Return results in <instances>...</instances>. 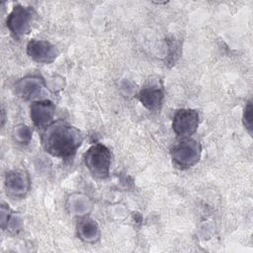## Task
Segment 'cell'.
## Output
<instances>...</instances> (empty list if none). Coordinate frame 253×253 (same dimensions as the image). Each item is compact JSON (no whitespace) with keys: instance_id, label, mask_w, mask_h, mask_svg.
Masks as SVG:
<instances>
[{"instance_id":"6da1fadb","label":"cell","mask_w":253,"mask_h":253,"mask_svg":"<svg viewBox=\"0 0 253 253\" xmlns=\"http://www.w3.org/2000/svg\"><path fill=\"white\" fill-rule=\"evenodd\" d=\"M41 139L42 147L50 155L69 158L81 146L83 134L76 126L57 120L42 130Z\"/></svg>"},{"instance_id":"7a4b0ae2","label":"cell","mask_w":253,"mask_h":253,"mask_svg":"<svg viewBox=\"0 0 253 253\" xmlns=\"http://www.w3.org/2000/svg\"><path fill=\"white\" fill-rule=\"evenodd\" d=\"M170 154L175 167L186 170L200 161L202 146L199 141L191 137H181L172 145Z\"/></svg>"},{"instance_id":"3957f363","label":"cell","mask_w":253,"mask_h":253,"mask_svg":"<svg viewBox=\"0 0 253 253\" xmlns=\"http://www.w3.org/2000/svg\"><path fill=\"white\" fill-rule=\"evenodd\" d=\"M84 162L89 172L95 178L105 179L110 173L112 163L111 151L102 143L93 144L85 152Z\"/></svg>"},{"instance_id":"277c9868","label":"cell","mask_w":253,"mask_h":253,"mask_svg":"<svg viewBox=\"0 0 253 253\" xmlns=\"http://www.w3.org/2000/svg\"><path fill=\"white\" fill-rule=\"evenodd\" d=\"M38 21V14L32 7L16 5L7 17V28L15 37L30 34Z\"/></svg>"},{"instance_id":"5b68a950","label":"cell","mask_w":253,"mask_h":253,"mask_svg":"<svg viewBox=\"0 0 253 253\" xmlns=\"http://www.w3.org/2000/svg\"><path fill=\"white\" fill-rule=\"evenodd\" d=\"M199 123L200 116L197 110L180 109L174 114L172 128L177 135L181 137H190L197 131Z\"/></svg>"},{"instance_id":"8992f818","label":"cell","mask_w":253,"mask_h":253,"mask_svg":"<svg viewBox=\"0 0 253 253\" xmlns=\"http://www.w3.org/2000/svg\"><path fill=\"white\" fill-rule=\"evenodd\" d=\"M31 188L30 176L23 169H14L6 173L5 189L9 197L14 199L24 198Z\"/></svg>"},{"instance_id":"52a82bcc","label":"cell","mask_w":253,"mask_h":253,"mask_svg":"<svg viewBox=\"0 0 253 253\" xmlns=\"http://www.w3.org/2000/svg\"><path fill=\"white\" fill-rule=\"evenodd\" d=\"M27 54L36 62L48 64L57 58L59 51L57 47L48 41L32 40L27 45Z\"/></svg>"},{"instance_id":"ba28073f","label":"cell","mask_w":253,"mask_h":253,"mask_svg":"<svg viewBox=\"0 0 253 253\" xmlns=\"http://www.w3.org/2000/svg\"><path fill=\"white\" fill-rule=\"evenodd\" d=\"M55 109L54 103L50 100L33 101L30 105V116L34 126L43 130L53 122Z\"/></svg>"},{"instance_id":"9c48e42d","label":"cell","mask_w":253,"mask_h":253,"mask_svg":"<svg viewBox=\"0 0 253 253\" xmlns=\"http://www.w3.org/2000/svg\"><path fill=\"white\" fill-rule=\"evenodd\" d=\"M138 99L147 110H159L164 100V91L159 80L149 79L148 82L139 91Z\"/></svg>"},{"instance_id":"30bf717a","label":"cell","mask_w":253,"mask_h":253,"mask_svg":"<svg viewBox=\"0 0 253 253\" xmlns=\"http://www.w3.org/2000/svg\"><path fill=\"white\" fill-rule=\"evenodd\" d=\"M44 87V80L37 75L25 76L14 84L15 93L25 100H34L39 98Z\"/></svg>"},{"instance_id":"8fae6325","label":"cell","mask_w":253,"mask_h":253,"mask_svg":"<svg viewBox=\"0 0 253 253\" xmlns=\"http://www.w3.org/2000/svg\"><path fill=\"white\" fill-rule=\"evenodd\" d=\"M77 233L79 238L83 241L93 243L100 237V228L94 219L84 218L78 224Z\"/></svg>"},{"instance_id":"7c38bea8","label":"cell","mask_w":253,"mask_h":253,"mask_svg":"<svg viewBox=\"0 0 253 253\" xmlns=\"http://www.w3.org/2000/svg\"><path fill=\"white\" fill-rule=\"evenodd\" d=\"M14 138L21 144H28L32 138V130L25 125H20L14 129Z\"/></svg>"},{"instance_id":"4fadbf2b","label":"cell","mask_w":253,"mask_h":253,"mask_svg":"<svg viewBox=\"0 0 253 253\" xmlns=\"http://www.w3.org/2000/svg\"><path fill=\"white\" fill-rule=\"evenodd\" d=\"M243 124L248 131L251 133L252 131V104L249 101L244 108L243 112Z\"/></svg>"},{"instance_id":"5bb4252c","label":"cell","mask_w":253,"mask_h":253,"mask_svg":"<svg viewBox=\"0 0 253 253\" xmlns=\"http://www.w3.org/2000/svg\"><path fill=\"white\" fill-rule=\"evenodd\" d=\"M11 218V211L6 204L1 205V227L5 230L9 220Z\"/></svg>"}]
</instances>
